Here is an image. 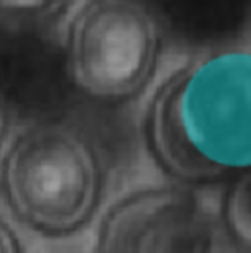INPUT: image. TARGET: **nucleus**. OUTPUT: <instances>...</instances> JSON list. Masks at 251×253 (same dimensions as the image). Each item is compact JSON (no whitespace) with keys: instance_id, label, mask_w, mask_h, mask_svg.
Listing matches in <instances>:
<instances>
[{"instance_id":"1","label":"nucleus","mask_w":251,"mask_h":253,"mask_svg":"<svg viewBox=\"0 0 251 253\" xmlns=\"http://www.w3.org/2000/svg\"><path fill=\"white\" fill-rule=\"evenodd\" d=\"M143 137L177 183L208 185L251 169V45L200 51L149 98Z\"/></svg>"},{"instance_id":"8","label":"nucleus","mask_w":251,"mask_h":253,"mask_svg":"<svg viewBox=\"0 0 251 253\" xmlns=\"http://www.w3.org/2000/svg\"><path fill=\"white\" fill-rule=\"evenodd\" d=\"M8 137V108L4 102V96L0 92V151L4 147V141Z\"/></svg>"},{"instance_id":"3","label":"nucleus","mask_w":251,"mask_h":253,"mask_svg":"<svg viewBox=\"0 0 251 253\" xmlns=\"http://www.w3.org/2000/svg\"><path fill=\"white\" fill-rule=\"evenodd\" d=\"M59 32L69 77L90 98L127 102L157 77L165 30L147 0H77Z\"/></svg>"},{"instance_id":"2","label":"nucleus","mask_w":251,"mask_h":253,"mask_svg":"<svg viewBox=\"0 0 251 253\" xmlns=\"http://www.w3.org/2000/svg\"><path fill=\"white\" fill-rule=\"evenodd\" d=\"M104 190L102 153L79 126L43 118L8 133L0 151V200L26 230L43 238L84 230Z\"/></svg>"},{"instance_id":"9","label":"nucleus","mask_w":251,"mask_h":253,"mask_svg":"<svg viewBox=\"0 0 251 253\" xmlns=\"http://www.w3.org/2000/svg\"><path fill=\"white\" fill-rule=\"evenodd\" d=\"M0 16H2V12H0Z\"/></svg>"},{"instance_id":"6","label":"nucleus","mask_w":251,"mask_h":253,"mask_svg":"<svg viewBox=\"0 0 251 253\" xmlns=\"http://www.w3.org/2000/svg\"><path fill=\"white\" fill-rule=\"evenodd\" d=\"M77 0H0L2 16H26V18H49L59 16Z\"/></svg>"},{"instance_id":"7","label":"nucleus","mask_w":251,"mask_h":253,"mask_svg":"<svg viewBox=\"0 0 251 253\" xmlns=\"http://www.w3.org/2000/svg\"><path fill=\"white\" fill-rule=\"evenodd\" d=\"M0 253H24L18 234L2 214H0Z\"/></svg>"},{"instance_id":"5","label":"nucleus","mask_w":251,"mask_h":253,"mask_svg":"<svg viewBox=\"0 0 251 253\" xmlns=\"http://www.w3.org/2000/svg\"><path fill=\"white\" fill-rule=\"evenodd\" d=\"M222 222L234 242L251 252V169L240 173L226 192Z\"/></svg>"},{"instance_id":"4","label":"nucleus","mask_w":251,"mask_h":253,"mask_svg":"<svg viewBox=\"0 0 251 253\" xmlns=\"http://www.w3.org/2000/svg\"><path fill=\"white\" fill-rule=\"evenodd\" d=\"M216 216L192 185H145L127 190L102 214L98 253H212Z\"/></svg>"}]
</instances>
